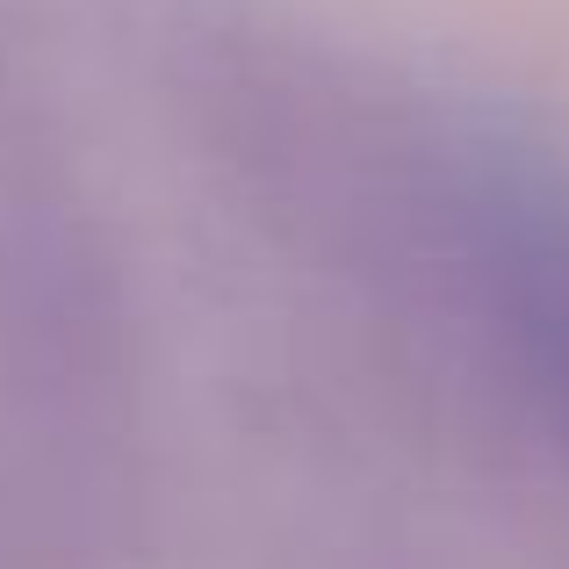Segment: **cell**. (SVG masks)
<instances>
[{
  "mask_svg": "<svg viewBox=\"0 0 569 569\" xmlns=\"http://www.w3.org/2000/svg\"><path fill=\"white\" fill-rule=\"evenodd\" d=\"M483 223L498 246V281L519 325L533 397L569 447V173L533 152H498L483 188Z\"/></svg>",
  "mask_w": 569,
  "mask_h": 569,
  "instance_id": "obj_1",
  "label": "cell"
}]
</instances>
